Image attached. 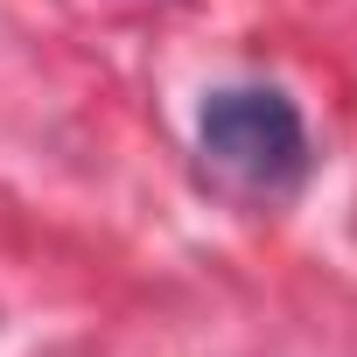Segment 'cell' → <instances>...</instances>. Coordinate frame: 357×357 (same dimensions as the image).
I'll use <instances>...</instances> for the list:
<instances>
[{
  "instance_id": "6da1fadb",
  "label": "cell",
  "mask_w": 357,
  "mask_h": 357,
  "mask_svg": "<svg viewBox=\"0 0 357 357\" xmlns=\"http://www.w3.org/2000/svg\"><path fill=\"white\" fill-rule=\"evenodd\" d=\"M197 140H204V161L225 175L231 190L245 197H294L308 183V119L301 105L280 91V84H225L204 98L197 112Z\"/></svg>"
}]
</instances>
